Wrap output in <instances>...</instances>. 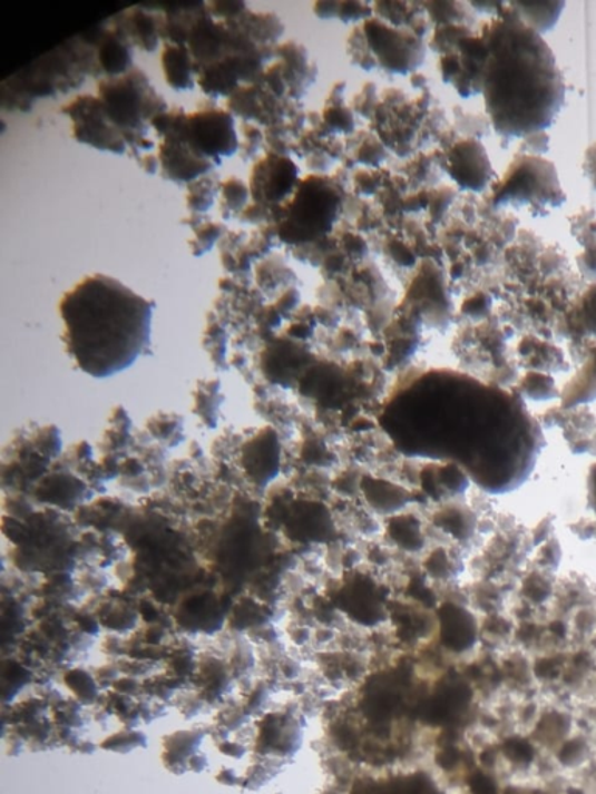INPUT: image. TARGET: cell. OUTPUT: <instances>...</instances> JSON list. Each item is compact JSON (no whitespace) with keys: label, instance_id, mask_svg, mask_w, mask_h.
<instances>
[{"label":"cell","instance_id":"6da1fadb","mask_svg":"<svg viewBox=\"0 0 596 794\" xmlns=\"http://www.w3.org/2000/svg\"><path fill=\"white\" fill-rule=\"evenodd\" d=\"M481 30L488 42L481 95L497 136L507 145L550 128L566 105V81L550 46L508 3Z\"/></svg>","mask_w":596,"mask_h":794},{"label":"cell","instance_id":"7a4b0ae2","mask_svg":"<svg viewBox=\"0 0 596 794\" xmlns=\"http://www.w3.org/2000/svg\"><path fill=\"white\" fill-rule=\"evenodd\" d=\"M154 302L102 274L86 276L59 303L65 345L95 379L128 370L152 342Z\"/></svg>","mask_w":596,"mask_h":794},{"label":"cell","instance_id":"3957f363","mask_svg":"<svg viewBox=\"0 0 596 794\" xmlns=\"http://www.w3.org/2000/svg\"><path fill=\"white\" fill-rule=\"evenodd\" d=\"M98 98L109 120L125 134L131 148L140 151L152 148V141L145 137L146 128L154 118L167 112V105L141 70L131 69L121 77L102 78L98 82Z\"/></svg>","mask_w":596,"mask_h":794},{"label":"cell","instance_id":"277c9868","mask_svg":"<svg viewBox=\"0 0 596 794\" xmlns=\"http://www.w3.org/2000/svg\"><path fill=\"white\" fill-rule=\"evenodd\" d=\"M566 200L558 169L553 161L539 156L517 154L502 179L492 185V207H527L535 217L547 216L551 208L563 207Z\"/></svg>","mask_w":596,"mask_h":794},{"label":"cell","instance_id":"5b68a950","mask_svg":"<svg viewBox=\"0 0 596 794\" xmlns=\"http://www.w3.org/2000/svg\"><path fill=\"white\" fill-rule=\"evenodd\" d=\"M342 197L330 182L310 176L299 185L294 199L284 208L280 238L287 244L311 243L331 232Z\"/></svg>","mask_w":596,"mask_h":794},{"label":"cell","instance_id":"8992f818","mask_svg":"<svg viewBox=\"0 0 596 794\" xmlns=\"http://www.w3.org/2000/svg\"><path fill=\"white\" fill-rule=\"evenodd\" d=\"M88 75H95V50L89 39L78 38L67 42L65 47L46 55L37 65L18 73L8 82L26 85V94L30 101L33 98L51 97L78 89Z\"/></svg>","mask_w":596,"mask_h":794},{"label":"cell","instance_id":"52a82bcc","mask_svg":"<svg viewBox=\"0 0 596 794\" xmlns=\"http://www.w3.org/2000/svg\"><path fill=\"white\" fill-rule=\"evenodd\" d=\"M362 30L378 69L385 73L406 77L424 62V38L413 30L390 26L377 16L362 22Z\"/></svg>","mask_w":596,"mask_h":794},{"label":"cell","instance_id":"ba28073f","mask_svg":"<svg viewBox=\"0 0 596 794\" xmlns=\"http://www.w3.org/2000/svg\"><path fill=\"white\" fill-rule=\"evenodd\" d=\"M177 129L193 151L219 165L223 157L238 151V136L232 114L221 109L196 110L185 114L177 110Z\"/></svg>","mask_w":596,"mask_h":794},{"label":"cell","instance_id":"9c48e42d","mask_svg":"<svg viewBox=\"0 0 596 794\" xmlns=\"http://www.w3.org/2000/svg\"><path fill=\"white\" fill-rule=\"evenodd\" d=\"M62 112L72 121L74 138L98 151L125 154L129 145L125 134L114 126L102 108L100 98L81 95L65 106Z\"/></svg>","mask_w":596,"mask_h":794},{"label":"cell","instance_id":"30bf717a","mask_svg":"<svg viewBox=\"0 0 596 794\" xmlns=\"http://www.w3.org/2000/svg\"><path fill=\"white\" fill-rule=\"evenodd\" d=\"M441 168L463 192L481 193L496 179L487 148L479 138L460 137L446 148Z\"/></svg>","mask_w":596,"mask_h":794},{"label":"cell","instance_id":"8fae6325","mask_svg":"<svg viewBox=\"0 0 596 794\" xmlns=\"http://www.w3.org/2000/svg\"><path fill=\"white\" fill-rule=\"evenodd\" d=\"M299 187V169L294 161L283 156H270L256 165L252 176V196L255 200L279 204Z\"/></svg>","mask_w":596,"mask_h":794},{"label":"cell","instance_id":"7c38bea8","mask_svg":"<svg viewBox=\"0 0 596 794\" xmlns=\"http://www.w3.org/2000/svg\"><path fill=\"white\" fill-rule=\"evenodd\" d=\"M95 50V75L117 78L128 73L133 66L131 43L126 41L116 29L90 30L86 33Z\"/></svg>","mask_w":596,"mask_h":794},{"label":"cell","instance_id":"4fadbf2b","mask_svg":"<svg viewBox=\"0 0 596 794\" xmlns=\"http://www.w3.org/2000/svg\"><path fill=\"white\" fill-rule=\"evenodd\" d=\"M114 29L128 41L144 51H154L159 46L164 22L162 16L149 13L141 7L131 8L113 19Z\"/></svg>","mask_w":596,"mask_h":794},{"label":"cell","instance_id":"5bb4252c","mask_svg":"<svg viewBox=\"0 0 596 794\" xmlns=\"http://www.w3.org/2000/svg\"><path fill=\"white\" fill-rule=\"evenodd\" d=\"M280 55H282V62L279 67L283 80L286 82L291 97L294 100H300L313 85L317 69L307 58L306 50L297 43H284L280 47Z\"/></svg>","mask_w":596,"mask_h":794},{"label":"cell","instance_id":"9a60e30c","mask_svg":"<svg viewBox=\"0 0 596 794\" xmlns=\"http://www.w3.org/2000/svg\"><path fill=\"white\" fill-rule=\"evenodd\" d=\"M570 233L579 246L582 255L576 256L579 274L584 282H596V215L595 209L583 208L576 215L568 217Z\"/></svg>","mask_w":596,"mask_h":794},{"label":"cell","instance_id":"2e32d148","mask_svg":"<svg viewBox=\"0 0 596 794\" xmlns=\"http://www.w3.org/2000/svg\"><path fill=\"white\" fill-rule=\"evenodd\" d=\"M563 318L568 334L576 339H596V282L584 287Z\"/></svg>","mask_w":596,"mask_h":794},{"label":"cell","instance_id":"e0dca14e","mask_svg":"<svg viewBox=\"0 0 596 794\" xmlns=\"http://www.w3.org/2000/svg\"><path fill=\"white\" fill-rule=\"evenodd\" d=\"M162 67L165 80L175 90L195 89V62L187 43H165L162 51Z\"/></svg>","mask_w":596,"mask_h":794},{"label":"cell","instance_id":"ac0fdd59","mask_svg":"<svg viewBox=\"0 0 596 794\" xmlns=\"http://www.w3.org/2000/svg\"><path fill=\"white\" fill-rule=\"evenodd\" d=\"M509 8L525 26L530 27L543 37L544 33L555 29L560 13L566 8L564 0H546V2H508Z\"/></svg>","mask_w":596,"mask_h":794},{"label":"cell","instance_id":"d6986e66","mask_svg":"<svg viewBox=\"0 0 596 794\" xmlns=\"http://www.w3.org/2000/svg\"><path fill=\"white\" fill-rule=\"evenodd\" d=\"M345 82H339L333 87V92L328 97L325 109H323L322 124L326 126L328 133L351 134L354 130V117L349 106L345 105Z\"/></svg>","mask_w":596,"mask_h":794},{"label":"cell","instance_id":"ffe728a7","mask_svg":"<svg viewBox=\"0 0 596 794\" xmlns=\"http://www.w3.org/2000/svg\"><path fill=\"white\" fill-rule=\"evenodd\" d=\"M422 7L433 27L466 26L472 29V23L476 22V16L472 14L469 3L436 0V2H422Z\"/></svg>","mask_w":596,"mask_h":794},{"label":"cell","instance_id":"44dd1931","mask_svg":"<svg viewBox=\"0 0 596 794\" xmlns=\"http://www.w3.org/2000/svg\"><path fill=\"white\" fill-rule=\"evenodd\" d=\"M471 33H473L471 27L466 26L436 27L433 37L429 42L430 50L437 51V53H440V57H443V55L451 53V51L456 50L460 39Z\"/></svg>","mask_w":596,"mask_h":794},{"label":"cell","instance_id":"7402d4cb","mask_svg":"<svg viewBox=\"0 0 596 794\" xmlns=\"http://www.w3.org/2000/svg\"><path fill=\"white\" fill-rule=\"evenodd\" d=\"M346 53L354 66L361 67L367 72L378 69L377 59L371 55L362 26L354 27L351 31L349 41H346Z\"/></svg>","mask_w":596,"mask_h":794},{"label":"cell","instance_id":"603a6c76","mask_svg":"<svg viewBox=\"0 0 596 794\" xmlns=\"http://www.w3.org/2000/svg\"><path fill=\"white\" fill-rule=\"evenodd\" d=\"M358 164L367 165V167L379 168L384 164L389 153L385 145L379 140V137L369 136L362 141L358 148Z\"/></svg>","mask_w":596,"mask_h":794},{"label":"cell","instance_id":"cb8c5ba5","mask_svg":"<svg viewBox=\"0 0 596 794\" xmlns=\"http://www.w3.org/2000/svg\"><path fill=\"white\" fill-rule=\"evenodd\" d=\"M221 195H223V209H228L232 213H238L248 200V188L240 179H228L221 185Z\"/></svg>","mask_w":596,"mask_h":794},{"label":"cell","instance_id":"d4e9b609","mask_svg":"<svg viewBox=\"0 0 596 794\" xmlns=\"http://www.w3.org/2000/svg\"><path fill=\"white\" fill-rule=\"evenodd\" d=\"M215 184L211 179H203L188 187V207L196 213H205L213 205Z\"/></svg>","mask_w":596,"mask_h":794},{"label":"cell","instance_id":"484cf974","mask_svg":"<svg viewBox=\"0 0 596 794\" xmlns=\"http://www.w3.org/2000/svg\"><path fill=\"white\" fill-rule=\"evenodd\" d=\"M373 18V3L339 2L338 19L343 23L365 22Z\"/></svg>","mask_w":596,"mask_h":794},{"label":"cell","instance_id":"4316f807","mask_svg":"<svg viewBox=\"0 0 596 794\" xmlns=\"http://www.w3.org/2000/svg\"><path fill=\"white\" fill-rule=\"evenodd\" d=\"M457 125L463 130L465 137L468 138H481V136H487L488 125L483 121L480 116H472V114H465L463 109L456 108Z\"/></svg>","mask_w":596,"mask_h":794},{"label":"cell","instance_id":"83f0119b","mask_svg":"<svg viewBox=\"0 0 596 794\" xmlns=\"http://www.w3.org/2000/svg\"><path fill=\"white\" fill-rule=\"evenodd\" d=\"M221 232H223V228H221L219 225H204V227L197 232L195 241L189 243V246L193 248V255L203 256L204 253L211 251L213 244H215L216 239L219 238Z\"/></svg>","mask_w":596,"mask_h":794},{"label":"cell","instance_id":"f1b7e54d","mask_svg":"<svg viewBox=\"0 0 596 794\" xmlns=\"http://www.w3.org/2000/svg\"><path fill=\"white\" fill-rule=\"evenodd\" d=\"M378 105L377 85H373V82H367L364 89L361 90V94L354 98L353 108L358 114H361L362 117L373 118V114L374 110H377Z\"/></svg>","mask_w":596,"mask_h":794},{"label":"cell","instance_id":"f546056e","mask_svg":"<svg viewBox=\"0 0 596 794\" xmlns=\"http://www.w3.org/2000/svg\"><path fill=\"white\" fill-rule=\"evenodd\" d=\"M550 148V138H548L546 130H540V133H533L530 136L522 138V145H520V156H539L540 154L547 153Z\"/></svg>","mask_w":596,"mask_h":794},{"label":"cell","instance_id":"4dcf8cb0","mask_svg":"<svg viewBox=\"0 0 596 794\" xmlns=\"http://www.w3.org/2000/svg\"><path fill=\"white\" fill-rule=\"evenodd\" d=\"M440 73L444 85H452L457 75H459V55H457V51H451V53H446L440 58Z\"/></svg>","mask_w":596,"mask_h":794},{"label":"cell","instance_id":"1f68e13d","mask_svg":"<svg viewBox=\"0 0 596 794\" xmlns=\"http://www.w3.org/2000/svg\"><path fill=\"white\" fill-rule=\"evenodd\" d=\"M461 310L468 315H481L485 311L491 310V296L480 292V294L466 300Z\"/></svg>","mask_w":596,"mask_h":794},{"label":"cell","instance_id":"d6a6232c","mask_svg":"<svg viewBox=\"0 0 596 794\" xmlns=\"http://www.w3.org/2000/svg\"><path fill=\"white\" fill-rule=\"evenodd\" d=\"M378 185H379V179H378L377 174H374V173L362 171V173H359L356 176L358 192L362 193V195H365V196L374 195V193H377Z\"/></svg>","mask_w":596,"mask_h":794},{"label":"cell","instance_id":"836d02e7","mask_svg":"<svg viewBox=\"0 0 596 794\" xmlns=\"http://www.w3.org/2000/svg\"><path fill=\"white\" fill-rule=\"evenodd\" d=\"M583 173L596 192V144L589 146L584 154Z\"/></svg>","mask_w":596,"mask_h":794},{"label":"cell","instance_id":"e575fe53","mask_svg":"<svg viewBox=\"0 0 596 794\" xmlns=\"http://www.w3.org/2000/svg\"><path fill=\"white\" fill-rule=\"evenodd\" d=\"M338 8L339 2H315L313 6L314 14L325 21L338 18Z\"/></svg>","mask_w":596,"mask_h":794},{"label":"cell","instance_id":"d590c367","mask_svg":"<svg viewBox=\"0 0 596 794\" xmlns=\"http://www.w3.org/2000/svg\"><path fill=\"white\" fill-rule=\"evenodd\" d=\"M504 3L502 2H471L469 3V7L472 8V10L479 11V13H487L491 16H497L499 13L500 8H502Z\"/></svg>","mask_w":596,"mask_h":794}]
</instances>
